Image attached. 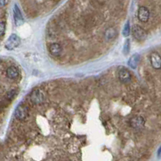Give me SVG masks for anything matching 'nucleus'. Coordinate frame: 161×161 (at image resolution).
Masks as SVG:
<instances>
[{"instance_id": "nucleus-1", "label": "nucleus", "mask_w": 161, "mask_h": 161, "mask_svg": "<svg viewBox=\"0 0 161 161\" xmlns=\"http://www.w3.org/2000/svg\"><path fill=\"white\" fill-rule=\"evenodd\" d=\"M132 35L135 39L139 41L145 40L147 36L146 31L139 25H135L134 27H132Z\"/></svg>"}, {"instance_id": "nucleus-2", "label": "nucleus", "mask_w": 161, "mask_h": 161, "mask_svg": "<svg viewBox=\"0 0 161 161\" xmlns=\"http://www.w3.org/2000/svg\"><path fill=\"white\" fill-rule=\"evenodd\" d=\"M20 44V38L16 34H11L8 40H6L5 47L7 50H13L18 48Z\"/></svg>"}, {"instance_id": "nucleus-3", "label": "nucleus", "mask_w": 161, "mask_h": 161, "mask_svg": "<svg viewBox=\"0 0 161 161\" xmlns=\"http://www.w3.org/2000/svg\"><path fill=\"white\" fill-rule=\"evenodd\" d=\"M118 77H119V81L123 84H127L128 82H131V72L124 67L119 68V71H118Z\"/></svg>"}, {"instance_id": "nucleus-4", "label": "nucleus", "mask_w": 161, "mask_h": 161, "mask_svg": "<svg viewBox=\"0 0 161 161\" xmlns=\"http://www.w3.org/2000/svg\"><path fill=\"white\" fill-rule=\"evenodd\" d=\"M130 124H131V127L133 129L140 130V129H142L144 127L145 120L141 116H135V117L131 118V120H130Z\"/></svg>"}, {"instance_id": "nucleus-5", "label": "nucleus", "mask_w": 161, "mask_h": 161, "mask_svg": "<svg viewBox=\"0 0 161 161\" xmlns=\"http://www.w3.org/2000/svg\"><path fill=\"white\" fill-rule=\"evenodd\" d=\"M150 62L155 69H161V57L158 52H153L150 54Z\"/></svg>"}, {"instance_id": "nucleus-6", "label": "nucleus", "mask_w": 161, "mask_h": 161, "mask_svg": "<svg viewBox=\"0 0 161 161\" xmlns=\"http://www.w3.org/2000/svg\"><path fill=\"white\" fill-rule=\"evenodd\" d=\"M27 114H28V109L24 105H22V104L19 105L15 109V115L19 120L25 119L27 117Z\"/></svg>"}, {"instance_id": "nucleus-7", "label": "nucleus", "mask_w": 161, "mask_h": 161, "mask_svg": "<svg viewBox=\"0 0 161 161\" xmlns=\"http://www.w3.org/2000/svg\"><path fill=\"white\" fill-rule=\"evenodd\" d=\"M150 18V11L146 6H140L138 10V19L141 22L146 23Z\"/></svg>"}, {"instance_id": "nucleus-8", "label": "nucleus", "mask_w": 161, "mask_h": 161, "mask_svg": "<svg viewBox=\"0 0 161 161\" xmlns=\"http://www.w3.org/2000/svg\"><path fill=\"white\" fill-rule=\"evenodd\" d=\"M14 19H15V24L19 27L24 24V18H23V15L21 14L20 10L18 7L17 5H15L14 6Z\"/></svg>"}, {"instance_id": "nucleus-9", "label": "nucleus", "mask_w": 161, "mask_h": 161, "mask_svg": "<svg viewBox=\"0 0 161 161\" xmlns=\"http://www.w3.org/2000/svg\"><path fill=\"white\" fill-rule=\"evenodd\" d=\"M49 52L53 56L58 57L61 54L62 52V47L60 44L58 43H52L49 47Z\"/></svg>"}, {"instance_id": "nucleus-10", "label": "nucleus", "mask_w": 161, "mask_h": 161, "mask_svg": "<svg viewBox=\"0 0 161 161\" xmlns=\"http://www.w3.org/2000/svg\"><path fill=\"white\" fill-rule=\"evenodd\" d=\"M31 101L35 104H40L44 101V95L40 90H35L31 94Z\"/></svg>"}, {"instance_id": "nucleus-11", "label": "nucleus", "mask_w": 161, "mask_h": 161, "mask_svg": "<svg viewBox=\"0 0 161 161\" xmlns=\"http://www.w3.org/2000/svg\"><path fill=\"white\" fill-rule=\"evenodd\" d=\"M140 55L138 54V53H135V54L132 55L129 61H128V65L129 67L133 69H135L138 66V64L140 63Z\"/></svg>"}, {"instance_id": "nucleus-12", "label": "nucleus", "mask_w": 161, "mask_h": 161, "mask_svg": "<svg viewBox=\"0 0 161 161\" xmlns=\"http://www.w3.org/2000/svg\"><path fill=\"white\" fill-rule=\"evenodd\" d=\"M19 69L15 66L11 65L7 68V69H6V77L9 79H16L19 77Z\"/></svg>"}, {"instance_id": "nucleus-13", "label": "nucleus", "mask_w": 161, "mask_h": 161, "mask_svg": "<svg viewBox=\"0 0 161 161\" xmlns=\"http://www.w3.org/2000/svg\"><path fill=\"white\" fill-rule=\"evenodd\" d=\"M105 39L107 40H111L117 36V30L114 27H109L105 31Z\"/></svg>"}, {"instance_id": "nucleus-14", "label": "nucleus", "mask_w": 161, "mask_h": 161, "mask_svg": "<svg viewBox=\"0 0 161 161\" xmlns=\"http://www.w3.org/2000/svg\"><path fill=\"white\" fill-rule=\"evenodd\" d=\"M130 32H131V27H130V23L129 21H127L126 23V24L124 25V27H123V30H122V35L123 36L127 37L129 35H130Z\"/></svg>"}, {"instance_id": "nucleus-15", "label": "nucleus", "mask_w": 161, "mask_h": 161, "mask_svg": "<svg viewBox=\"0 0 161 161\" xmlns=\"http://www.w3.org/2000/svg\"><path fill=\"white\" fill-rule=\"evenodd\" d=\"M130 46H131V41H130L129 39H127L124 43L123 49H122L123 53H124L125 55H127L128 53L130 52Z\"/></svg>"}, {"instance_id": "nucleus-16", "label": "nucleus", "mask_w": 161, "mask_h": 161, "mask_svg": "<svg viewBox=\"0 0 161 161\" xmlns=\"http://www.w3.org/2000/svg\"><path fill=\"white\" fill-rule=\"evenodd\" d=\"M17 94V90L15 89H12V90H10L6 95V97L9 100H11V99H14V97H15V95Z\"/></svg>"}, {"instance_id": "nucleus-17", "label": "nucleus", "mask_w": 161, "mask_h": 161, "mask_svg": "<svg viewBox=\"0 0 161 161\" xmlns=\"http://www.w3.org/2000/svg\"><path fill=\"white\" fill-rule=\"evenodd\" d=\"M5 30H6V22L2 21L0 23V34H1V37H3L4 36Z\"/></svg>"}, {"instance_id": "nucleus-18", "label": "nucleus", "mask_w": 161, "mask_h": 161, "mask_svg": "<svg viewBox=\"0 0 161 161\" xmlns=\"http://www.w3.org/2000/svg\"><path fill=\"white\" fill-rule=\"evenodd\" d=\"M0 3H1V6L3 7L5 5H6V3H7V0H1V1H0Z\"/></svg>"}, {"instance_id": "nucleus-19", "label": "nucleus", "mask_w": 161, "mask_h": 161, "mask_svg": "<svg viewBox=\"0 0 161 161\" xmlns=\"http://www.w3.org/2000/svg\"><path fill=\"white\" fill-rule=\"evenodd\" d=\"M157 155H158L159 158H160L161 157V146L160 147V148H159L158 152H157Z\"/></svg>"}]
</instances>
